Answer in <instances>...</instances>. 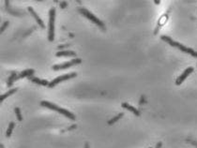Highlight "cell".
I'll return each instance as SVG.
<instances>
[{
    "mask_svg": "<svg viewBox=\"0 0 197 148\" xmlns=\"http://www.w3.org/2000/svg\"><path fill=\"white\" fill-rule=\"evenodd\" d=\"M57 57H62V56H76V53L73 52V51H69V50H65V51H59L56 54Z\"/></svg>",
    "mask_w": 197,
    "mask_h": 148,
    "instance_id": "obj_10",
    "label": "cell"
},
{
    "mask_svg": "<svg viewBox=\"0 0 197 148\" xmlns=\"http://www.w3.org/2000/svg\"><path fill=\"white\" fill-rule=\"evenodd\" d=\"M8 24H9L8 22H5V23H4V24H2V26H1V31H0L1 33H3V31L6 29V27L8 25Z\"/></svg>",
    "mask_w": 197,
    "mask_h": 148,
    "instance_id": "obj_18",
    "label": "cell"
},
{
    "mask_svg": "<svg viewBox=\"0 0 197 148\" xmlns=\"http://www.w3.org/2000/svg\"><path fill=\"white\" fill-rule=\"evenodd\" d=\"M161 145H162V144L160 142V143H158V144H157V145H156V147L155 148H161Z\"/></svg>",
    "mask_w": 197,
    "mask_h": 148,
    "instance_id": "obj_19",
    "label": "cell"
},
{
    "mask_svg": "<svg viewBox=\"0 0 197 148\" xmlns=\"http://www.w3.org/2000/svg\"><path fill=\"white\" fill-rule=\"evenodd\" d=\"M0 148H5V147H4V146H3V145H1V146H0Z\"/></svg>",
    "mask_w": 197,
    "mask_h": 148,
    "instance_id": "obj_23",
    "label": "cell"
},
{
    "mask_svg": "<svg viewBox=\"0 0 197 148\" xmlns=\"http://www.w3.org/2000/svg\"><path fill=\"white\" fill-rule=\"evenodd\" d=\"M16 76H17V73H16V72H13L12 75L8 78V87H9V86L13 83V82L15 81Z\"/></svg>",
    "mask_w": 197,
    "mask_h": 148,
    "instance_id": "obj_16",
    "label": "cell"
},
{
    "mask_svg": "<svg viewBox=\"0 0 197 148\" xmlns=\"http://www.w3.org/2000/svg\"><path fill=\"white\" fill-rule=\"evenodd\" d=\"M35 72V71L34 70H32V69H30V70H25V71H23L22 72H20L19 74H17V76H16V78H15V81L16 80H18V79H21V78H25V77H31L33 74Z\"/></svg>",
    "mask_w": 197,
    "mask_h": 148,
    "instance_id": "obj_9",
    "label": "cell"
},
{
    "mask_svg": "<svg viewBox=\"0 0 197 148\" xmlns=\"http://www.w3.org/2000/svg\"><path fill=\"white\" fill-rule=\"evenodd\" d=\"M14 127H15V123H14V122H10L9 125H8V130H7V132H6V136H7L8 138L10 137V135H11V133H12V130H13Z\"/></svg>",
    "mask_w": 197,
    "mask_h": 148,
    "instance_id": "obj_15",
    "label": "cell"
},
{
    "mask_svg": "<svg viewBox=\"0 0 197 148\" xmlns=\"http://www.w3.org/2000/svg\"><path fill=\"white\" fill-rule=\"evenodd\" d=\"M29 80H30L31 82L37 83V84H40V85H49V83H50V82H48V81H46V80H41V79L36 78V77H34V76L29 77Z\"/></svg>",
    "mask_w": 197,
    "mask_h": 148,
    "instance_id": "obj_12",
    "label": "cell"
},
{
    "mask_svg": "<svg viewBox=\"0 0 197 148\" xmlns=\"http://www.w3.org/2000/svg\"><path fill=\"white\" fill-rule=\"evenodd\" d=\"M123 116H124V114H123V113L118 114L117 116H115L114 118H112L111 120H109V121H108V125H110V126H111V125H114L116 122H118V121L120 118H122Z\"/></svg>",
    "mask_w": 197,
    "mask_h": 148,
    "instance_id": "obj_14",
    "label": "cell"
},
{
    "mask_svg": "<svg viewBox=\"0 0 197 148\" xmlns=\"http://www.w3.org/2000/svg\"><path fill=\"white\" fill-rule=\"evenodd\" d=\"M161 39L163 41L167 42L169 45H171V46H173V47H177V48H178L180 51H182V52H184V53H186V54H189V55H191L192 56L196 57L197 58V52H195L194 50H193L192 48L186 47V46L180 44L179 42L173 40H172L170 37H168V36H161Z\"/></svg>",
    "mask_w": 197,
    "mask_h": 148,
    "instance_id": "obj_2",
    "label": "cell"
},
{
    "mask_svg": "<svg viewBox=\"0 0 197 148\" xmlns=\"http://www.w3.org/2000/svg\"><path fill=\"white\" fill-rule=\"evenodd\" d=\"M41 106L48 108L49 110H52V111H56V112L63 114L65 117L70 119V120H75V115L72 113H70L69 111H68L66 109L58 107L57 105H56V104H54L52 102H49V101H46V100H42V101H41Z\"/></svg>",
    "mask_w": 197,
    "mask_h": 148,
    "instance_id": "obj_1",
    "label": "cell"
},
{
    "mask_svg": "<svg viewBox=\"0 0 197 148\" xmlns=\"http://www.w3.org/2000/svg\"><path fill=\"white\" fill-rule=\"evenodd\" d=\"M85 148H89V145H88L87 143H85Z\"/></svg>",
    "mask_w": 197,
    "mask_h": 148,
    "instance_id": "obj_22",
    "label": "cell"
},
{
    "mask_svg": "<svg viewBox=\"0 0 197 148\" xmlns=\"http://www.w3.org/2000/svg\"><path fill=\"white\" fill-rule=\"evenodd\" d=\"M78 11L82 14V15H84L85 17H86L89 21H91L92 23H94L95 24H97L99 27H101V28H102V29H105V25H104V24H103V22H101L99 18H97L93 13H91L88 9H86V8H80L79 9H78Z\"/></svg>",
    "mask_w": 197,
    "mask_h": 148,
    "instance_id": "obj_4",
    "label": "cell"
},
{
    "mask_svg": "<svg viewBox=\"0 0 197 148\" xmlns=\"http://www.w3.org/2000/svg\"><path fill=\"white\" fill-rule=\"evenodd\" d=\"M17 90H18L17 88H11L10 90H8L7 93H5L4 95H2V96L0 97V101H1V102H3V100H4V99H6L8 97H9V96H11V95H13L14 93H16V92H17Z\"/></svg>",
    "mask_w": 197,
    "mask_h": 148,
    "instance_id": "obj_13",
    "label": "cell"
},
{
    "mask_svg": "<svg viewBox=\"0 0 197 148\" xmlns=\"http://www.w3.org/2000/svg\"><path fill=\"white\" fill-rule=\"evenodd\" d=\"M121 106H122L123 108H125L126 110H128V111H130V112H131V113H133L136 116H140V112H139L137 109H135L134 107L131 106L129 103H127V102H123V103L121 104Z\"/></svg>",
    "mask_w": 197,
    "mask_h": 148,
    "instance_id": "obj_11",
    "label": "cell"
},
{
    "mask_svg": "<svg viewBox=\"0 0 197 148\" xmlns=\"http://www.w3.org/2000/svg\"><path fill=\"white\" fill-rule=\"evenodd\" d=\"M76 76H77V73H76V72H70V73H68L65 74V75H62V76H59V77L56 78L55 80H53V81L49 83L48 87L53 88V87H55L57 84H58L59 82H64V81H67V80H70V79H72V78H75Z\"/></svg>",
    "mask_w": 197,
    "mask_h": 148,
    "instance_id": "obj_6",
    "label": "cell"
},
{
    "mask_svg": "<svg viewBox=\"0 0 197 148\" xmlns=\"http://www.w3.org/2000/svg\"><path fill=\"white\" fill-rule=\"evenodd\" d=\"M14 112H15V114H16V116H17L18 121H22V120H23V116H22V114H21L20 109H19L18 107H16V108L14 109Z\"/></svg>",
    "mask_w": 197,
    "mask_h": 148,
    "instance_id": "obj_17",
    "label": "cell"
},
{
    "mask_svg": "<svg viewBox=\"0 0 197 148\" xmlns=\"http://www.w3.org/2000/svg\"><path fill=\"white\" fill-rule=\"evenodd\" d=\"M60 7H61V8H65V7H66V2H63V3H61Z\"/></svg>",
    "mask_w": 197,
    "mask_h": 148,
    "instance_id": "obj_20",
    "label": "cell"
},
{
    "mask_svg": "<svg viewBox=\"0 0 197 148\" xmlns=\"http://www.w3.org/2000/svg\"><path fill=\"white\" fill-rule=\"evenodd\" d=\"M68 45H63V46H59L58 48H59V49H61V48H65V47H68Z\"/></svg>",
    "mask_w": 197,
    "mask_h": 148,
    "instance_id": "obj_21",
    "label": "cell"
},
{
    "mask_svg": "<svg viewBox=\"0 0 197 148\" xmlns=\"http://www.w3.org/2000/svg\"><path fill=\"white\" fill-rule=\"evenodd\" d=\"M27 9H28V11L30 12V14L33 16V18L36 20V22L38 23V24L41 26V28H42V29H44L45 28V24H44V23H43V21L39 17V15L36 13V11L34 10V8H32V7H28L27 8Z\"/></svg>",
    "mask_w": 197,
    "mask_h": 148,
    "instance_id": "obj_8",
    "label": "cell"
},
{
    "mask_svg": "<svg viewBox=\"0 0 197 148\" xmlns=\"http://www.w3.org/2000/svg\"><path fill=\"white\" fill-rule=\"evenodd\" d=\"M82 63V60L80 58H74L68 62H66L63 64H59V65H54L52 67V69L54 71H60V70H66V69H68L70 67H73V66H76V65H79Z\"/></svg>",
    "mask_w": 197,
    "mask_h": 148,
    "instance_id": "obj_5",
    "label": "cell"
},
{
    "mask_svg": "<svg viewBox=\"0 0 197 148\" xmlns=\"http://www.w3.org/2000/svg\"><path fill=\"white\" fill-rule=\"evenodd\" d=\"M149 148H151V147H149Z\"/></svg>",
    "mask_w": 197,
    "mask_h": 148,
    "instance_id": "obj_24",
    "label": "cell"
},
{
    "mask_svg": "<svg viewBox=\"0 0 197 148\" xmlns=\"http://www.w3.org/2000/svg\"><path fill=\"white\" fill-rule=\"evenodd\" d=\"M55 22H56V8L49 10V24H48V40L54 41L55 40Z\"/></svg>",
    "mask_w": 197,
    "mask_h": 148,
    "instance_id": "obj_3",
    "label": "cell"
},
{
    "mask_svg": "<svg viewBox=\"0 0 197 148\" xmlns=\"http://www.w3.org/2000/svg\"><path fill=\"white\" fill-rule=\"evenodd\" d=\"M192 72H194V68H193V67L187 68V69L183 71V73L181 74V75L176 80V84H177V85H180V84L187 79V77L192 73Z\"/></svg>",
    "mask_w": 197,
    "mask_h": 148,
    "instance_id": "obj_7",
    "label": "cell"
}]
</instances>
